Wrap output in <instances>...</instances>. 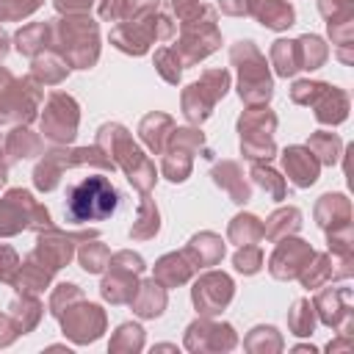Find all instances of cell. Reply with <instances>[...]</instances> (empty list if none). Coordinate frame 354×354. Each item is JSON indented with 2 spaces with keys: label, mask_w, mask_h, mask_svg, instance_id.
Listing matches in <instances>:
<instances>
[{
  "label": "cell",
  "mask_w": 354,
  "mask_h": 354,
  "mask_svg": "<svg viewBox=\"0 0 354 354\" xmlns=\"http://www.w3.org/2000/svg\"><path fill=\"white\" fill-rule=\"evenodd\" d=\"M36 257H39L50 271H55V268H61L64 263H69V257H72V241L64 238V235H58V232H53L50 238H39Z\"/></svg>",
  "instance_id": "obj_7"
},
{
  "label": "cell",
  "mask_w": 354,
  "mask_h": 354,
  "mask_svg": "<svg viewBox=\"0 0 354 354\" xmlns=\"http://www.w3.org/2000/svg\"><path fill=\"white\" fill-rule=\"evenodd\" d=\"M260 263H263V257H260V249L257 246H243L238 254H235V268L238 271H243V274H254L257 268H260Z\"/></svg>",
  "instance_id": "obj_19"
},
{
  "label": "cell",
  "mask_w": 354,
  "mask_h": 354,
  "mask_svg": "<svg viewBox=\"0 0 354 354\" xmlns=\"http://www.w3.org/2000/svg\"><path fill=\"white\" fill-rule=\"evenodd\" d=\"M238 127H241V147H243L246 158H271V152H274V144H271L274 116L268 113V108H263L260 113H246Z\"/></svg>",
  "instance_id": "obj_2"
},
{
  "label": "cell",
  "mask_w": 354,
  "mask_h": 354,
  "mask_svg": "<svg viewBox=\"0 0 354 354\" xmlns=\"http://www.w3.org/2000/svg\"><path fill=\"white\" fill-rule=\"evenodd\" d=\"M155 277L163 282V285H180L191 277V266H185V260L180 254H166L158 268H155Z\"/></svg>",
  "instance_id": "obj_12"
},
{
  "label": "cell",
  "mask_w": 354,
  "mask_h": 354,
  "mask_svg": "<svg viewBox=\"0 0 354 354\" xmlns=\"http://www.w3.org/2000/svg\"><path fill=\"white\" fill-rule=\"evenodd\" d=\"M47 33H50L47 25H30V28L19 30V36H17V47H19V53L33 55V53L44 44V36H47Z\"/></svg>",
  "instance_id": "obj_15"
},
{
  "label": "cell",
  "mask_w": 354,
  "mask_h": 354,
  "mask_svg": "<svg viewBox=\"0 0 354 354\" xmlns=\"http://www.w3.org/2000/svg\"><path fill=\"white\" fill-rule=\"evenodd\" d=\"M285 171L288 177L296 183V185H313L315 177H318V160L313 158L310 149H301V147H290L285 155Z\"/></svg>",
  "instance_id": "obj_6"
},
{
  "label": "cell",
  "mask_w": 354,
  "mask_h": 354,
  "mask_svg": "<svg viewBox=\"0 0 354 354\" xmlns=\"http://www.w3.org/2000/svg\"><path fill=\"white\" fill-rule=\"evenodd\" d=\"M66 313L69 315L64 318V329L69 337H75L77 343H88V340L100 337L105 318L97 304H80L77 310H66Z\"/></svg>",
  "instance_id": "obj_5"
},
{
  "label": "cell",
  "mask_w": 354,
  "mask_h": 354,
  "mask_svg": "<svg viewBox=\"0 0 354 354\" xmlns=\"http://www.w3.org/2000/svg\"><path fill=\"white\" fill-rule=\"evenodd\" d=\"M252 174H254V180L263 185V188H268L277 199L282 196V180L277 177V171H271V169H263V166H254L252 169Z\"/></svg>",
  "instance_id": "obj_20"
},
{
  "label": "cell",
  "mask_w": 354,
  "mask_h": 354,
  "mask_svg": "<svg viewBox=\"0 0 354 354\" xmlns=\"http://www.w3.org/2000/svg\"><path fill=\"white\" fill-rule=\"evenodd\" d=\"M119 205V194L102 174H91L80 183H75L66 191V216L75 224L83 221H102L108 218Z\"/></svg>",
  "instance_id": "obj_1"
},
{
  "label": "cell",
  "mask_w": 354,
  "mask_h": 354,
  "mask_svg": "<svg viewBox=\"0 0 354 354\" xmlns=\"http://www.w3.org/2000/svg\"><path fill=\"white\" fill-rule=\"evenodd\" d=\"M3 180H6V177H3V169H0V185H3Z\"/></svg>",
  "instance_id": "obj_26"
},
{
  "label": "cell",
  "mask_w": 354,
  "mask_h": 354,
  "mask_svg": "<svg viewBox=\"0 0 354 354\" xmlns=\"http://www.w3.org/2000/svg\"><path fill=\"white\" fill-rule=\"evenodd\" d=\"M130 304L136 307L138 315H144V318H155V315H160L163 307H166V293H163V288L155 285V279H152V282H144V285L136 288Z\"/></svg>",
  "instance_id": "obj_8"
},
{
  "label": "cell",
  "mask_w": 354,
  "mask_h": 354,
  "mask_svg": "<svg viewBox=\"0 0 354 354\" xmlns=\"http://www.w3.org/2000/svg\"><path fill=\"white\" fill-rule=\"evenodd\" d=\"M88 3H91V0H55V6H58L61 11H83Z\"/></svg>",
  "instance_id": "obj_23"
},
{
  "label": "cell",
  "mask_w": 354,
  "mask_h": 354,
  "mask_svg": "<svg viewBox=\"0 0 354 354\" xmlns=\"http://www.w3.org/2000/svg\"><path fill=\"white\" fill-rule=\"evenodd\" d=\"M260 235H266V232H263V227H260V221L254 216H238L230 224V238L232 241H243V246L252 243V241H257Z\"/></svg>",
  "instance_id": "obj_14"
},
{
  "label": "cell",
  "mask_w": 354,
  "mask_h": 354,
  "mask_svg": "<svg viewBox=\"0 0 354 354\" xmlns=\"http://www.w3.org/2000/svg\"><path fill=\"white\" fill-rule=\"evenodd\" d=\"M257 19L266 25V28H288L293 25V11L288 3L282 0H260V8H257Z\"/></svg>",
  "instance_id": "obj_10"
},
{
  "label": "cell",
  "mask_w": 354,
  "mask_h": 354,
  "mask_svg": "<svg viewBox=\"0 0 354 354\" xmlns=\"http://www.w3.org/2000/svg\"><path fill=\"white\" fill-rule=\"evenodd\" d=\"M75 127H77V105L64 94H53L41 119L44 136L53 141H72Z\"/></svg>",
  "instance_id": "obj_3"
},
{
  "label": "cell",
  "mask_w": 354,
  "mask_h": 354,
  "mask_svg": "<svg viewBox=\"0 0 354 354\" xmlns=\"http://www.w3.org/2000/svg\"><path fill=\"white\" fill-rule=\"evenodd\" d=\"M221 252H224V243H221L216 235H210V232L196 235V238L191 241V246H188V254H196V257H194L196 266H213V263L221 257Z\"/></svg>",
  "instance_id": "obj_11"
},
{
  "label": "cell",
  "mask_w": 354,
  "mask_h": 354,
  "mask_svg": "<svg viewBox=\"0 0 354 354\" xmlns=\"http://www.w3.org/2000/svg\"><path fill=\"white\" fill-rule=\"evenodd\" d=\"M108 260H111V254H108V249H105L102 243H86L83 252H80V263H83V268L91 271V274L102 271V266H105Z\"/></svg>",
  "instance_id": "obj_16"
},
{
  "label": "cell",
  "mask_w": 354,
  "mask_h": 354,
  "mask_svg": "<svg viewBox=\"0 0 354 354\" xmlns=\"http://www.w3.org/2000/svg\"><path fill=\"white\" fill-rule=\"evenodd\" d=\"M111 346H113V348H141V346H144V332H141V326H136V324L119 326V332H116V337H113Z\"/></svg>",
  "instance_id": "obj_18"
},
{
  "label": "cell",
  "mask_w": 354,
  "mask_h": 354,
  "mask_svg": "<svg viewBox=\"0 0 354 354\" xmlns=\"http://www.w3.org/2000/svg\"><path fill=\"white\" fill-rule=\"evenodd\" d=\"M14 271H17V254L8 246H0V279L3 282H11L14 279Z\"/></svg>",
  "instance_id": "obj_21"
},
{
  "label": "cell",
  "mask_w": 354,
  "mask_h": 354,
  "mask_svg": "<svg viewBox=\"0 0 354 354\" xmlns=\"http://www.w3.org/2000/svg\"><path fill=\"white\" fill-rule=\"evenodd\" d=\"M224 11L227 14H238V0H224Z\"/></svg>",
  "instance_id": "obj_24"
},
{
  "label": "cell",
  "mask_w": 354,
  "mask_h": 354,
  "mask_svg": "<svg viewBox=\"0 0 354 354\" xmlns=\"http://www.w3.org/2000/svg\"><path fill=\"white\" fill-rule=\"evenodd\" d=\"M313 257V249L304 243V241H288V243H282L279 249H277V254H274V260H271V268H277V266H282V263H290L288 266V277H296L304 266V260H310Z\"/></svg>",
  "instance_id": "obj_9"
},
{
  "label": "cell",
  "mask_w": 354,
  "mask_h": 354,
  "mask_svg": "<svg viewBox=\"0 0 354 354\" xmlns=\"http://www.w3.org/2000/svg\"><path fill=\"white\" fill-rule=\"evenodd\" d=\"M158 232V210L149 205V202H144L141 205V218H138V224L130 230V235L133 238H149V235H155Z\"/></svg>",
  "instance_id": "obj_17"
},
{
  "label": "cell",
  "mask_w": 354,
  "mask_h": 354,
  "mask_svg": "<svg viewBox=\"0 0 354 354\" xmlns=\"http://www.w3.org/2000/svg\"><path fill=\"white\" fill-rule=\"evenodd\" d=\"M6 6H11V17H25L39 6V0H6Z\"/></svg>",
  "instance_id": "obj_22"
},
{
  "label": "cell",
  "mask_w": 354,
  "mask_h": 354,
  "mask_svg": "<svg viewBox=\"0 0 354 354\" xmlns=\"http://www.w3.org/2000/svg\"><path fill=\"white\" fill-rule=\"evenodd\" d=\"M232 299V279L227 274H205L194 288V304L199 313L213 315Z\"/></svg>",
  "instance_id": "obj_4"
},
{
  "label": "cell",
  "mask_w": 354,
  "mask_h": 354,
  "mask_svg": "<svg viewBox=\"0 0 354 354\" xmlns=\"http://www.w3.org/2000/svg\"><path fill=\"white\" fill-rule=\"evenodd\" d=\"M271 58H274L279 75H293L296 69H301L299 41H277V47L271 50Z\"/></svg>",
  "instance_id": "obj_13"
},
{
  "label": "cell",
  "mask_w": 354,
  "mask_h": 354,
  "mask_svg": "<svg viewBox=\"0 0 354 354\" xmlns=\"http://www.w3.org/2000/svg\"><path fill=\"white\" fill-rule=\"evenodd\" d=\"M100 17H102V19H111V17H113V8H111V6H102V8H100Z\"/></svg>",
  "instance_id": "obj_25"
}]
</instances>
